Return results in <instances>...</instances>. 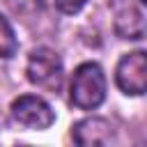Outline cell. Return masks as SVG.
Returning <instances> with one entry per match:
<instances>
[{"mask_svg":"<svg viewBox=\"0 0 147 147\" xmlns=\"http://www.w3.org/2000/svg\"><path fill=\"white\" fill-rule=\"evenodd\" d=\"M87 0H55V7L62 11V14H78L83 7H85Z\"/></svg>","mask_w":147,"mask_h":147,"instance_id":"8","label":"cell"},{"mask_svg":"<svg viewBox=\"0 0 147 147\" xmlns=\"http://www.w3.org/2000/svg\"><path fill=\"white\" fill-rule=\"evenodd\" d=\"M115 32L122 39H142L145 37V16L136 7H126L115 18Z\"/></svg>","mask_w":147,"mask_h":147,"instance_id":"6","label":"cell"},{"mask_svg":"<svg viewBox=\"0 0 147 147\" xmlns=\"http://www.w3.org/2000/svg\"><path fill=\"white\" fill-rule=\"evenodd\" d=\"M71 138L87 147V145H110L115 140L113 124L103 117H85L71 126Z\"/></svg>","mask_w":147,"mask_h":147,"instance_id":"5","label":"cell"},{"mask_svg":"<svg viewBox=\"0 0 147 147\" xmlns=\"http://www.w3.org/2000/svg\"><path fill=\"white\" fill-rule=\"evenodd\" d=\"M115 83L124 94L140 96L147 90V55L145 51H133L119 57L115 69Z\"/></svg>","mask_w":147,"mask_h":147,"instance_id":"3","label":"cell"},{"mask_svg":"<svg viewBox=\"0 0 147 147\" xmlns=\"http://www.w3.org/2000/svg\"><path fill=\"white\" fill-rule=\"evenodd\" d=\"M11 117L28 129H37L44 131L55 122V113L51 108V103L37 94H23L18 99L11 101Z\"/></svg>","mask_w":147,"mask_h":147,"instance_id":"4","label":"cell"},{"mask_svg":"<svg viewBox=\"0 0 147 147\" xmlns=\"http://www.w3.org/2000/svg\"><path fill=\"white\" fill-rule=\"evenodd\" d=\"M138 2H140V5H145V2H147V0H138Z\"/></svg>","mask_w":147,"mask_h":147,"instance_id":"9","label":"cell"},{"mask_svg":"<svg viewBox=\"0 0 147 147\" xmlns=\"http://www.w3.org/2000/svg\"><path fill=\"white\" fill-rule=\"evenodd\" d=\"M69 99L80 110H94L106 99V76L96 62H83L76 67L69 85Z\"/></svg>","mask_w":147,"mask_h":147,"instance_id":"1","label":"cell"},{"mask_svg":"<svg viewBox=\"0 0 147 147\" xmlns=\"http://www.w3.org/2000/svg\"><path fill=\"white\" fill-rule=\"evenodd\" d=\"M28 80L41 90L48 92H57L62 87V78H64V69H62V60L55 51L51 48H34L28 57V67H25Z\"/></svg>","mask_w":147,"mask_h":147,"instance_id":"2","label":"cell"},{"mask_svg":"<svg viewBox=\"0 0 147 147\" xmlns=\"http://www.w3.org/2000/svg\"><path fill=\"white\" fill-rule=\"evenodd\" d=\"M16 51H18V39L14 34V28L0 14V57H11Z\"/></svg>","mask_w":147,"mask_h":147,"instance_id":"7","label":"cell"}]
</instances>
